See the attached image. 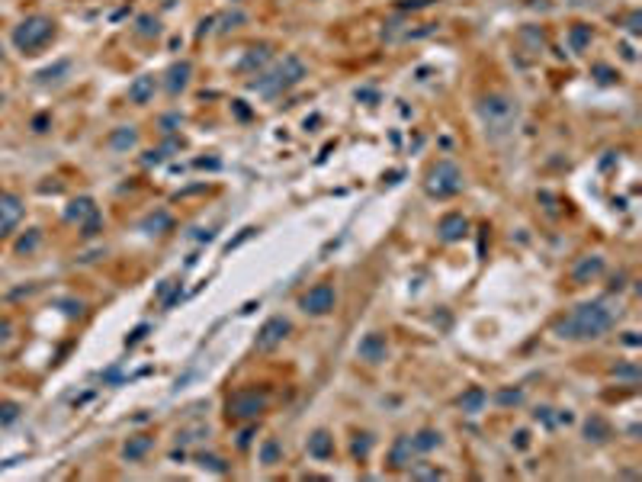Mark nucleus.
<instances>
[{"instance_id":"cd10ccee","label":"nucleus","mask_w":642,"mask_h":482,"mask_svg":"<svg viewBox=\"0 0 642 482\" xmlns=\"http://www.w3.org/2000/svg\"><path fill=\"white\" fill-rule=\"evenodd\" d=\"M495 402H498V406H504V408H508V406H520V402H524V389H510V386H508V389H501L495 396Z\"/></svg>"},{"instance_id":"9d476101","label":"nucleus","mask_w":642,"mask_h":482,"mask_svg":"<svg viewBox=\"0 0 642 482\" xmlns=\"http://www.w3.org/2000/svg\"><path fill=\"white\" fill-rule=\"evenodd\" d=\"M356 357H360V360H366V364H383L385 357H389V344H385V335H379V331H370L366 338H360V344H356Z\"/></svg>"},{"instance_id":"7c9ffc66","label":"nucleus","mask_w":642,"mask_h":482,"mask_svg":"<svg viewBox=\"0 0 642 482\" xmlns=\"http://www.w3.org/2000/svg\"><path fill=\"white\" fill-rule=\"evenodd\" d=\"M614 377H617V379H629V383H636V379H639V367H636V364L614 367Z\"/></svg>"},{"instance_id":"0eeeda50","label":"nucleus","mask_w":642,"mask_h":482,"mask_svg":"<svg viewBox=\"0 0 642 482\" xmlns=\"http://www.w3.org/2000/svg\"><path fill=\"white\" fill-rule=\"evenodd\" d=\"M334 306H337V293L331 283H315L299 299V309L305 315H328V312H334Z\"/></svg>"},{"instance_id":"473e14b6","label":"nucleus","mask_w":642,"mask_h":482,"mask_svg":"<svg viewBox=\"0 0 642 482\" xmlns=\"http://www.w3.org/2000/svg\"><path fill=\"white\" fill-rule=\"evenodd\" d=\"M520 39H524V42H530L533 49H543V33H539V29H533V26L520 29Z\"/></svg>"},{"instance_id":"a18cd8bd","label":"nucleus","mask_w":642,"mask_h":482,"mask_svg":"<svg viewBox=\"0 0 642 482\" xmlns=\"http://www.w3.org/2000/svg\"><path fill=\"white\" fill-rule=\"evenodd\" d=\"M537 421H546V425H552V415H549V408H537Z\"/></svg>"},{"instance_id":"5701e85b","label":"nucleus","mask_w":642,"mask_h":482,"mask_svg":"<svg viewBox=\"0 0 642 482\" xmlns=\"http://www.w3.org/2000/svg\"><path fill=\"white\" fill-rule=\"evenodd\" d=\"M93 212H97L93 200H91V196H81V200H74V203L68 206V212H64V216H68L71 222H84V219H91Z\"/></svg>"},{"instance_id":"f03ea898","label":"nucleus","mask_w":642,"mask_h":482,"mask_svg":"<svg viewBox=\"0 0 642 482\" xmlns=\"http://www.w3.org/2000/svg\"><path fill=\"white\" fill-rule=\"evenodd\" d=\"M475 113H479L482 126H485V135L489 139H504V135L514 132L517 119H520V106H517L514 97L508 93H485L475 103Z\"/></svg>"},{"instance_id":"c756f323","label":"nucleus","mask_w":642,"mask_h":482,"mask_svg":"<svg viewBox=\"0 0 642 482\" xmlns=\"http://www.w3.org/2000/svg\"><path fill=\"white\" fill-rule=\"evenodd\" d=\"M199 466H203V469H212V473H228L225 460H218V457H212V454H203V457H199Z\"/></svg>"},{"instance_id":"58836bf2","label":"nucleus","mask_w":642,"mask_h":482,"mask_svg":"<svg viewBox=\"0 0 642 482\" xmlns=\"http://www.w3.org/2000/svg\"><path fill=\"white\" fill-rule=\"evenodd\" d=\"M16 415H20V406H13V402H7V406L0 408V421H13Z\"/></svg>"},{"instance_id":"dca6fc26","label":"nucleus","mask_w":642,"mask_h":482,"mask_svg":"<svg viewBox=\"0 0 642 482\" xmlns=\"http://www.w3.org/2000/svg\"><path fill=\"white\" fill-rule=\"evenodd\" d=\"M151 447H154V437H151V434H135V437H129L126 444H122V457H126L129 463H139Z\"/></svg>"},{"instance_id":"37998d69","label":"nucleus","mask_w":642,"mask_h":482,"mask_svg":"<svg viewBox=\"0 0 642 482\" xmlns=\"http://www.w3.org/2000/svg\"><path fill=\"white\" fill-rule=\"evenodd\" d=\"M427 4H433V0H405V4H402V7H412V10H418V7H427Z\"/></svg>"},{"instance_id":"09e8293b","label":"nucleus","mask_w":642,"mask_h":482,"mask_svg":"<svg viewBox=\"0 0 642 482\" xmlns=\"http://www.w3.org/2000/svg\"><path fill=\"white\" fill-rule=\"evenodd\" d=\"M164 158V151H148L145 154V164H154V161H160Z\"/></svg>"},{"instance_id":"e433bc0d","label":"nucleus","mask_w":642,"mask_h":482,"mask_svg":"<svg viewBox=\"0 0 642 482\" xmlns=\"http://www.w3.org/2000/svg\"><path fill=\"white\" fill-rule=\"evenodd\" d=\"M594 74H597L600 84H614V81H617V74L610 68H604V64H594Z\"/></svg>"},{"instance_id":"39448f33","label":"nucleus","mask_w":642,"mask_h":482,"mask_svg":"<svg viewBox=\"0 0 642 482\" xmlns=\"http://www.w3.org/2000/svg\"><path fill=\"white\" fill-rule=\"evenodd\" d=\"M424 190L437 200H447V196H456L462 190V171L456 168L453 161H437L431 171H427V180H424Z\"/></svg>"},{"instance_id":"49530a36","label":"nucleus","mask_w":642,"mask_h":482,"mask_svg":"<svg viewBox=\"0 0 642 482\" xmlns=\"http://www.w3.org/2000/svg\"><path fill=\"white\" fill-rule=\"evenodd\" d=\"M45 126H49V116H39V119L33 122V129H35V132H45Z\"/></svg>"},{"instance_id":"2eb2a0df","label":"nucleus","mask_w":642,"mask_h":482,"mask_svg":"<svg viewBox=\"0 0 642 482\" xmlns=\"http://www.w3.org/2000/svg\"><path fill=\"white\" fill-rule=\"evenodd\" d=\"M414 444H412V437H398L395 444H392V454H389V463L395 469H405V466H412L414 463Z\"/></svg>"},{"instance_id":"393cba45","label":"nucleus","mask_w":642,"mask_h":482,"mask_svg":"<svg viewBox=\"0 0 642 482\" xmlns=\"http://www.w3.org/2000/svg\"><path fill=\"white\" fill-rule=\"evenodd\" d=\"M279 460H283V447H279V440L267 437L264 444H260V463H264V466H273V463H279Z\"/></svg>"},{"instance_id":"423d86ee","label":"nucleus","mask_w":642,"mask_h":482,"mask_svg":"<svg viewBox=\"0 0 642 482\" xmlns=\"http://www.w3.org/2000/svg\"><path fill=\"white\" fill-rule=\"evenodd\" d=\"M267 392H257V389H241L228 398V418L235 421H254L267 412Z\"/></svg>"},{"instance_id":"f704fd0d","label":"nucleus","mask_w":642,"mask_h":482,"mask_svg":"<svg viewBox=\"0 0 642 482\" xmlns=\"http://www.w3.org/2000/svg\"><path fill=\"white\" fill-rule=\"evenodd\" d=\"M626 29H629V35H639L642 33V13H639V10H633V13L626 16Z\"/></svg>"},{"instance_id":"ea45409f","label":"nucleus","mask_w":642,"mask_h":482,"mask_svg":"<svg viewBox=\"0 0 642 482\" xmlns=\"http://www.w3.org/2000/svg\"><path fill=\"white\" fill-rule=\"evenodd\" d=\"M58 71H68V62H58L55 68H45V71H42V74H39V77H42V81H52V77H55Z\"/></svg>"},{"instance_id":"79ce46f5","label":"nucleus","mask_w":642,"mask_h":482,"mask_svg":"<svg viewBox=\"0 0 642 482\" xmlns=\"http://www.w3.org/2000/svg\"><path fill=\"white\" fill-rule=\"evenodd\" d=\"M514 437H517L514 444H517V447H520V450H527V447H530V434H527V431H517Z\"/></svg>"},{"instance_id":"20e7f679","label":"nucleus","mask_w":642,"mask_h":482,"mask_svg":"<svg viewBox=\"0 0 642 482\" xmlns=\"http://www.w3.org/2000/svg\"><path fill=\"white\" fill-rule=\"evenodd\" d=\"M52 35H55V23H52L49 16L35 13V16H26V20L13 29V45L23 52V55H33V52H39L45 42H49Z\"/></svg>"},{"instance_id":"4be33fe9","label":"nucleus","mask_w":642,"mask_h":482,"mask_svg":"<svg viewBox=\"0 0 642 482\" xmlns=\"http://www.w3.org/2000/svg\"><path fill=\"white\" fill-rule=\"evenodd\" d=\"M585 437L594 440V444H604V440L610 437V425L600 415H591V418L585 421Z\"/></svg>"},{"instance_id":"412c9836","label":"nucleus","mask_w":642,"mask_h":482,"mask_svg":"<svg viewBox=\"0 0 642 482\" xmlns=\"http://www.w3.org/2000/svg\"><path fill=\"white\" fill-rule=\"evenodd\" d=\"M591 39H594V33H591V26H585V23H575V26L568 29V45H572V52H578V55L591 45Z\"/></svg>"},{"instance_id":"f3484780","label":"nucleus","mask_w":642,"mask_h":482,"mask_svg":"<svg viewBox=\"0 0 642 482\" xmlns=\"http://www.w3.org/2000/svg\"><path fill=\"white\" fill-rule=\"evenodd\" d=\"M308 457H315V460H328V457H334V437H331L328 431H315L312 437H308Z\"/></svg>"},{"instance_id":"ddd939ff","label":"nucleus","mask_w":642,"mask_h":482,"mask_svg":"<svg viewBox=\"0 0 642 482\" xmlns=\"http://www.w3.org/2000/svg\"><path fill=\"white\" fill-rule=\"evenodd\" d=\"M469 231V222H466V216L462 212H447V216L440 219V225H437V235H440V241H460L462 235Z\"/></svg>"},{"instance_id":"f257e3e1","label":"nucleus","mask_w":642,"mask_h":482,"mask_svg":"<svg viewBox=\"0 0 642 482\" xmlns=\"http://www.w3.org/2000/svg\"><path fill=\"white\" fill-rule=\"evenodd\" d=\"M623 315L620 306L607 299H594V302H581L572 315L556 321V335L568 338V341H594V338L607 335L617 325V319Z\"/></svg>"},{"instance_id":"6ab92c4d","label":"nucleus","mask_w":642,"mask_h":482,"mask_svg":"<svg viewBox=\"0 0 642 482\" xmlns=\"http://www.w3.org/2000/svg\"><path fill=\"white\" fill-rule=\"evenodd\" d=\"M139 145V129L135 126H119L116 132L110 135V148L112 151H129V148Z\"/></svg>"},{"instance_id":"bb28decb","label":"nucleus","mask_w":642,"mask_h":482,"mask_svg":"<svg viewBox=\"0 0 642 482\" xmlns=\"http://www.w3.org/2000/svg\"><path fill=\"white\" fill-rule=\"evenodd\" d=\"M42 241V231L39 229H29V235H23L20 241H16V254H29V251H35V245Z\"/></svg>"},{"instance_id":"de8ad7c7","label":"nucleus","mask_w":642,"mask_h":482,"mask_svg":"<svg viewBox=\"0 0 642 482\" xmlns=\"http://www.w3.org/2000/svg\"><path fill=\"white\" fill-rule=\"evenodd\" d=\"M251 437H254V431H245L241 437H238V447H247V444H251Z\"/></svg>"},{"instance_id":"a878e982","label":"nucleus","mask_w":642,"mask_h":482,"mask_svg":"<svg viewBox=\"0 0 642 482\" xmlns=\"http://www.w3.org/2000/svg\"><path fill=\"white\" fill-rule=\"evenodd\" d=\"M135 33H139L141 39H154V35L160 33V23L154 20L151 13H141L139 20H135Z\"/></svg>"},{"instance_id":"c85d7f7f","label":"nucleus","mask_w":642,"mask_h":482,"mask_svg":"<svg viewBox=\"0 0 642 482\" xmlns=\"http://www.w3.org/2000/svg\"><path fill=\"white\" fill-rule=\"evenodd\" d=\"M267 58H270V49H267V45H260V49H251V55H247L245 62H241V68H245V71L260 68V64H264Z\"/></svg>"},{"instance_id":"2f4dec72","label":"nucleus","mask_w":642,"mask_h":482,"mask_svg":"<svg viewBox=\"0 0 642 482\" xmlns=\"http://www.w3.org/2000/svg\"><path fill=\"white\" fill-rule=\"evenodd\" d=\"M370 447H373V437L370 434H356V440H354V454L363 460L366 454H370Z\"/></svg>"},{"instance_id":"c9c22d12","label":"nucleus","mask_w":642,"mask_h":482,"mask_svg":"<svg viewBox=\"0 0 642 482\" xmlns=\"http://www.w3.org/2000/svg\"><path fill=\"white\" fill-rule=\"evenodd\" d=\"M222 23H225V26H222V33H228V29H238L241 23H245V13H241V10H235V13H228Z\"/></svg>"},{"instance_id":"72a5a7b5","label":"nucleus","mask_w":642,"mask_h":482,"mask_svg":"<svg viewBox=\"0 0 642 482\" xmlns=\"http://www.w3.org/2000/svg\"><path fill=\"white\" fill-rule=\"evenodd\" d=\"M412 476H418V479H440V469L437 466H412Z\"/></svg>"},{"instance_id":"aec40b11","label":"nucleus","mask_w":642,"mask_h":482,"mask_svg":"<svg viewBox=\"0 0 642 482\" xmlns=\"http://www.w3.org/2000/svg\"><path fill=\"white\" fill-rule=\"evenodd\" d=\"M412 444H414V450L418 454H431V450H437L440 444H443V434L440 431H431V428H424V431H418L412 437Z\"/></svg>"},{"instance_id":"a211bd4d","label":"nucleus","mask_w":642,"mask_h":482,"mask_svg":"<svg viewBox=\"0 0 642 482\" xmlns=\"http://www.w3.org/2000/svg\"><path fill=\"white\" fill-rule=\"evenodd\" d=\"M485 402H489V392L482 389V386H472V389H466L460 396V408L466 415H479L482 408H485Z\"/></svg>"},{"instance_id":"4468645a","label":"nucleus","mask_w":642,"mask_h":482,"mask_svg":"<svg viewBox=\"0 0 642 482\" xmlns=\"http://www.w3.org/2000/svg\"><path fill=\"white\" fill-rule=\"evenodd\" d=\"M189 74H193V64H189V62H174V64H170V68L164 71V87H168V93L187 91Z\"/></svg>"},{"instance_id":"f8f14e48","label":"nucleus","mask_w":642,"mask_h":482,"mask_svg":"<svg viewBox=\"0 0 642 482\" xmlns=\"http://www.w3.org/2000/svg\"><path fill=\"white\" fill-rule=\"evenodd\" d=\"M600 273H604V258H600V254H588V258H581L578 264L572 267V283L585 287V283L597 280Z\"/></svg>"},{"instance_id":"4c0bfd02","label":"nucleus","mask_w":642,"mask_h":482,"mask_svg":"<svg viewBox=\"0 0 642 482\" xmlns=\"http://www.w3.org/2000/svg\"><path fill=\"white\" fill-rule=\"evenodd\" d=\"M97 231H100V212H93V216L87 219V222H84V231H81V235L93 238V235H97Z\"/></svg>"},{"instance_id":"7ed1b4c3","label":"nucleus","mask_w":642,"mask_h":482,"mask_svg":"<svg viewBox=\"0 0 642 482\" xmlns=\"http://www.w3.org/2000/svg\"><path fill=\"white\" fill-rule=\"evenodd\" d=\"M308 74L305 62L299 55H283V62L276 68H270L267 74H260L257 81H251V91L264 93V97H279V93L293 91L296 84H302Z\"/></svg>"},{"instance_id":"b1692460","label":"nucleus","mask_w":642,"mask_h":482,"mask_svg":"<svg viewBox=\"0 0 642 482\" xmlns=\"http://www.w3.org/2000/svg\"><path fill=\"white\" fill-rule=\"evenodd\" d=\"M170 225H174V219H170L168 212H154V216H148L145 222H141V229H145L148 235H164Z\"/></svg>"},{"instance_id":"1a4fd4ad","label":"nucleus","mask_w":642,"mask_h":482,"mask_svg":"<svg viewBox=\"0 0 642 482\" xmlns=\"http://www.w3.org/2000/svg\"><path fill=\"white\" fill-rule=\"evenodd\" d=\"M23 212H26V206H23V200L16 193H0V238H7L10 231L20 225Z\"/></svg>"},{"instance_id":"a19ab883","label":"nucleus","mask_w":642,"mask_h":482,"mask_svg":"<svg viewBox=\"0 0 642 482\" xmlns=\"http://www.w3.org/2000/svg\"><path fill=\"white\" fill-rule=\"evenodd\" d=\"M145 335H148V325H139V328H135L132 335L126 338V344H139V341H141V338H145Z\"/></svg>"},{"instance_id":"6e6552de","label":"nucleus","mask_w":642,"mask_h":482,"mask_svg":"<svg viewBox=\"0 0 642 482\" xmlns=\"http://www.w3.org/2000/svg\"><path fill=\"white\" fill-rule=\"evenodd\" d=\"M293 331V325H289V319H283V315H273V319H267L264 325H260L257 338H254V348L257 350H273L283 344V338Z\"/></svg>"},{"instance_id":"8fccbe9b","label":"nucleus","mask_w":642,"mask_h":482,"mask_svg":"<svg viewBox=\"0 0 642 482\" xmlns=\"http://www.w3.org/2000/svg\"><path fill=\"white\" fill-rule=\"evenodd\" d=\"M4 103H7V100H4V93H0V110H4Z\"/></svg>"},{"instance_id":"9b49d317","label":"nucleus","mask_w":642,"mask_h":482,"mask_svg":"<svg viewBox=\"0 0 642 482\" xmlns=\"http://www.w3.org/2000/svg\"><path fill=\"white\" fill-rule=\"evenodd\" d=\"M154 93H158V77H154V74H139L132 84H129V103L148 106L154 100Z\"/></svg>"},{"instance_id":"c03bdc74","label":"nucleus","mask_w":642,"mask_h":482,"mask_svg":"<svg viewBox=\"0 0 642 482\" xmlns=\"http://www.w3.org/2000/svg\"><path fill=\"white\" fill-rule=\"evenodd\" d=\"M10 331H13V328H10V321H0V344L10 341Z\"/></svg>"}]
</instances>
